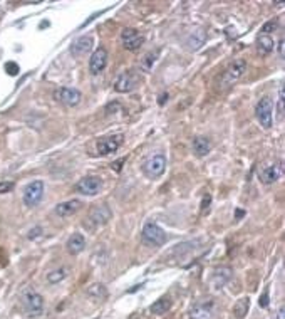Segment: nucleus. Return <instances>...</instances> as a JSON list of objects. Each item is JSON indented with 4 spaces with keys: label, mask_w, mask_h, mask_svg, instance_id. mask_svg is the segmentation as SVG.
<instances>
[{
    "label": "nucleus",
    "mask_w": 285,
    "mask_h": 319,
    "mask_svg": "<svg viewBox=\"0 0 285 319\" xmlns=\"http://www.w3.org/2000/svg\"><path fill=\"white\" fill-rule=\"evenodd\" d=\"M282 172H284V167L282 163H277V165H270V167L263 168L260 172V180L263 181L265 185H272L282 177Z\"/></svg>",
    "instance_id": "16"
},
{
    "label": "nucleus",
    "mask_w": 285,
    "mask_h": 319,
    "mask_svg": "<svg viewBox=\"0 0 285 319\" xmlns=\"http://www.w3.org/2000/svg\"><path fill=\"white\" fill-rule=\"evenodd\" d=\"M91 47H93V37L84 35L74 40L71 45V52L74 56H81V54H86L88 51H91Z\"/></svg>",
    "instance_id": "20"
},
{
    "label": "nucleus",
    "mask_w": 285,
    "mask_h": 319,
    "mask_svg": "<svg viewBox=\"0 0 285 319\" xmlns=\"http://www.w3.org/2000/svg\"><path fill=\"white\" fill-rule=\"evenodd\" d=\"M279 29V24H277V20H270V22H267L265 26L262 27V32L260 34H268V32H274V31H277Z\"/></svg>",
    "instance_id": "27"
},
{
    "label": "nucleus",
    "mask_w": 285,
    "mask_h": 319,
    "mask_svg": "<svg viewBox=\"0 0 285 319\" xmlns=\"http://www.w3.org/2000/svg\"><path fill=\"white\" fill-rule=\"evenodd\" d=\"M106 64H107V51L104 47H99L97 51L93 52L89 59V71L93 76H99L102 71L106 69Z\"/></svg>",
    "instance_id": "13"
},
{
    "label": "nucleus",
    "mask_w": 285,
    "mask_h": 319,
    "mask_svg": "<svg viewBox=\"0 0 285 319\" xmlns=\"http://www.w3.org/2000/svg\"><path fill=\"white\" fill-rule=\"evenodd\" d=\"M284 105H285V91H284V86H282V89H280V93H279V116L280 118H284Z\"/></svg>",
    "instance_id": "29"
},
{
    "label": "nucleus",
    "mask_w": 285,
    "mask_h": 319,
    "mask_svg": "<svg viewBox=\"0 0 285 319\" xmlns=\"http://www.w3.org/2000/svg\"><path fill=\"white\" fill-rule=\"evenodd\" d=\"M15 183L14 181H0V193H7L14 190Z\"/></svg>",
    "instance_id": "31"
},
{
    "label": "nucleus",
    "mask_w": 285,
    "mask_h": 319,
    "mask_svg": "<svg viewBox=\"0 0 285 319\" xmlns=\"http://www.w3.org/2000/svg\"><path fill=\"white\" fill-rule=\"evenodd\" d=\"M54 99L61 105L76 106L81 101V93L74 88H59L57 91H54Z\"/></svg>",
    "instance_id": "12"
},
{
    "label": "nucleus",
    "mask_w": 285,
    "mask_h": 319,
    "mask_svg": "<svg viewBox=\"0 0 285 319\" xmlns=\"http://www.w3.org/2000/svg\"><path fill=\"white\" fill-rule=\"evenodd\" d=\"M5 71H7V74H10V76H17V74H19V66L15 64V62H7Z\"/></svg>",
    "instance_id": "30"
},
{
    "label": "nucleus",
    "mask_w": 285,
    "mask_h": 319,
    "mask_svg": "<svg viewBox=\"0 0 285 319\" xmlns=\"http://www.w3.org/2000/svg\"><path fill=\"white\" fill-rule=\"evenodd\" d=\"M205 42H206V32L203 31V29H198V31H195L193 34L188 35L187 49L188 51H198V49H200Z\"/></svg>",
    "instance_id": "19"
},
{
    "label": "nucleus",
    "mask_w": 285,
    "mask_h": 319,
    "mask_svg": "<svg viewBox=\"0 0 285 319\" xmlns=\"http://www.w3.org/2000/svg\"><path fill=\"white\" fill-rule=\"evenodd\" d=\"M65 247H67L69 254H79V252L84 250L86 247V239L82 234H72L71 237H69L67 244H65Z\"/></svg>",
    "instance_id": "21"
},
{
    "label": "nucleus",
    "mask_w": 285,
    "mask_h": 319,
    "mask_svg": "<svg viewBox=\"0 0 285 319\" xmlns=\"http://www.w3.org/2000/svg\"><path fill=\"white\" fill-rule=\"evenodd\" d=\"M169 308H171V297H169V296H163V297H159L158 301L153 302L151 313L156 314V316H161V314L168 313Z\"/></svg>",
    "instance_id": "24"
},
{
    "label": "nucleus",
    "mask_w": 285,
    "mask_h": 319,
    "mask_svg": "<svg viewBox=\"0 0 285 319\" xmlns=\"http://www.w3.org/2000/svg\"><path fill=\"white\" fill-rule=\"evenodd\" d=\"M141 237H143V242L151 247H161V246H164L168 240L166 232L161 229L158 223H153V222H148L146 225L143 227Z\"/></svg>",
    "instance_id": "1"
},
{
    "label": "nucleus",
    "mask_w": 285,
    "mask_h": 319,
    "mask_svg": "<svg viewBox=\"0 0 285 319\" xmlns=\"http://www.w3.org/2000/svg\"><path fill=\"white\" fill-rule=\"evenodd\" d=\"M121 44L126 51L136 52L138 49H141V45L144 44V37L139 34L136 29L126 27V29H123V32H121Z\"/></svg>",
    "instance_id": "9"
},
{
    "label": "nucleus",
    "mask_w": 285,
    "mask_h": 319,
    "mask_svg": "<svg viewBox=\"0 0 285 319\" xmlns=\"http://www.w3.org/2000/svg\"><path fill=\"white\" fill-rule=\"evenodd\" d=\"M249 306H250V299H249V297H242V299H238L237 302H235V306H233L235 318H238V319L245 318L247 313H249Z\"/></svg>",
    "instance_id": "25"
},
{
    "label": "nucleus",
    "mask_w": 285,
    "mask_h": 319,
    "mask_svg": "<svg viewBox=\"0 0 285 319\" xmlns=\"http://www.w3.org/2000/svg\"><path fill=\"white\" fill-rule=\"evenodd\" d=\"M156 57H158V52H151V54H148V56L144 57V61H143L144 69H151V66L155 64Z\"/></svg>",
    "instance_id": "28"
},
{
    "label": "nucleus",
    "mask_w": 285,
    "mask_h": 319,
    "mask_svg": "<svg viewBox=\"0 0 285 319\" xmlns=\"http://www.w3.org/2000/svg\"><path fill=\"white\" fill-rule=\"evenodd\" d=\"M20 302H22L24 313H26L29 318H37L42 314L44 299H42V296H39L35 291H26L22 294V297H20Z\"/></svg>",
    "instance_id": "2"
},
{
    "label": "nucleus",
    "mask_w": 285,
    "mask_h": 319,
    "mask_svg": "<svg viewBox=\"0 0 285 319\" xmlns=\"http://www.w3.org/2000/svg\"><path fill=\"white\" fill-rule=\"evenodd\" d=\"M82 207V204L79 200H69V202H61V204L56 205V209H54V212L56 215H59V217H71L74 215Z\"/></svg>",
    "instance_id": "17"
},
{
    "label": "nucleus",
    "mask_w": 285,
    "mask_h": 319,
    "mask_svg": "<svg viewBox=\"0 0 285 319\" xmlns=\"http://www.w3.org/2000/svg\"><path fill=\"white\" fill-rule=\"evenodd\" d=\"M129 319H143V318L139 316V314H136V313H134V314H131V316H129Z\"/></svg>",
    "instance_id": "37"
},
{
    "label": "nucleus",
    "mask_w": 285,
    "mask_h": 319,
    "mask_svg": "<svg viewBox=\"0 0 285 319\" xmlns=\"http://www.w3.org/2000/svg\"><path fill=\"white\" fill-rule=\"evenodd\" d=\"M111 218V209L107 205H96L91 209V212L88 215V218H86L84 223H91V227H99V225H104V223Z\"/></svg>",
    "instance_id": "11"
},
{
    "label": "nucleus",
    "mask_w": 285,
    "mask_h": 319,
    "mask_svg": "<svg viewBox=\"0 0 285 319\" xmlns=\"http://www.w3.org/2000/svg\"><path fill=\"white\" fill-rule=\"evenodd\" d=\"M277 319H285V308H280L277 313Z\"/></svg>",
    "instance_id": "36"
},
{
    "label": "nucleus",
    "mask_w": 285,
    "mask_h": 319,
    "mask_svg": "<svg viewBox=\"0 0 285 319\" xmlns=\"http://www.w3.org/2000/svg\"><path fill=\"white\" fill-rule=\"evenodd\" d=\"M40 232H42V229H40V227H37L35 230H31V232H29V239H35L37 235L40 234Z\"/></svg>",
    "instance_id": "34"
},
{
    "label": "nucleus",
    "mask_w": 285,
    "mask_h": 319,
    "mask_svg": "<svg viewBox=\"0 0 285 319\" xmlns=\"http://www.w3.org/2000/svg\"><path fill=\"white\" fill-rule=\"evenodd\" d=\"M237 212H238V213H237V215H238V217H243V210H242V209H238V210H237Z\"/></svg>",
    "instance_id": "39"
},
{
    "label": "nucleus",
    "mask_w": 285,
    "mask_h": 319,
    "mask_svg": "<svg viewBox=\"0 0 285 319\" xmlns=\"http://www.w3.org/2000/svg\"><path fill=\"white\" fill-rule=\"evenodd\" d=\"M258 304H260V308H263V309L268 308V292H267V291L262 294V297H260Z\"/></svg>",
    "instance_id": "33"
},
{
    "label": "nucleus",
    "mask_w": 285,
    "mask_h": 319,
    "mask_svg": "<svg viewBox=\"0 0 285 319\" xmlns=\"http://www.w3.org/2000/svg\"><path fill=\"white\" fill-rule=\"evenodd\" d=\"M213 311H215L213 301L198 302L196 306H193L190 316H191L193 319H213Z\"/></svg>",
    "instance_id": "15"
},
{
    "label": "nucleus",
    "mask_w": 285,
    "mask_h": 319,
    "mask_svg": "<svg viewBox=\"0 0 285 319\" xmlns=\"http://www.w3.org/2000/svg\"><path fill=\"white\" fill-rule=\"evenodd\" d=\"M230 279H232V269H228V267L215 269L213 274H212V279H210V283H212V289L213 291H220L222 287H225V285L228 284Z\"/></svg>",
    "instance_id": "14"
},
{
    "label": "nucleus",
    "mask_w": 285,
    "mask_h": 319,
    "mask_svg": "<svg viewBox=\"0 0 285 319\" xmlns=\"http://www.w3.org/2000/svg\"><path fill=\"white\" fill-rule=\"evenodd\" d=\"M285 40L284 39H280V42H279V54H280V57H284V54H285Z\"/></svg>",
    "instance_id": "35"
},
{
    "label": "nucleus",
    "mask_w": 285,
    "mask_h": 319,
    "mask_svg": "<svg viewBox=\"0 0 285 319\" xmlns=\"http://www.w3.org/2000/svg\"><path fill=\"white\" fill-rule=\"evenodd\" d=\"M123 142H125V136L123 135H113V136H106L101 138L96 144L99 155H111V153H116L121 148Z\"/></svg>",
    "instance_id": "10"
},
{
    "label": "nucleus",
    "mask_w": 285,
    "mask_h": 319,
    "mask_svg": "<svg viewBox=\"0 0 285 319\" xmlns=\"http://www.w3.org/2000/svg\"><path fill=\"white\" fill-rule=\"evenodd\" d=\"M139 74L134 69H127V71L121 72L114 81V91L118 93H131L133 89L138 88L139 84Z\"/></svg>",
    "instance_id": "6"
},
{
    "label": "nucleus",
    "mask_w": 285,
    "mask_h": 319,
    "mask_svg": "<svg viewBox=\"0 0 285 319\" xmlns=\"http://www.w3.org/2000/svg\"><path fill=\"white\" fill-rule=\"evenodd\" d=\"M76 190L79 193H82V195H89V197L97 195L102 190V180L96 175H88L77 181Z\"/></svg>",
    "instance_id": "8"
},
{
    "label": "nucleus",
    "mask_w": 285,
    "mask_h": 319,
    "mask_svg": "<svg viewBox=\"0 0 285 319\" xmlns=\"http://www.w3.org/2000/svg\"><path fill=\"white\" fill-rule=\"evenodd\" d=\"M86 296L94 302H102L107 297V287L104 284H93L88 287Z\"/></svg>",
    "instance_id": "22"
},
{
    "label": "nucleus",
    "mask_w": 285,
    "mask_h": 319,
    "mask_svg": "<svg viewBox=\"0 0 285 319\" xmlns=\"http://www.w3.org/2000/svg\"><path fill=\"white\" fill-rule=\"evenodd\" d=\"M44 181L42 180H34L31 181L29 185H26L24 188V195H22V200L24 204L27 207H37L42 202V197H44Z\"/></svg>",
    "instance_id": "5"
},
{
    "label": "nucleus",
    "mask_w": 285,
    "mask_h": 319,
    "mask_svg": "<svg viewBox=\"0 0 285 319\" xmlns=\"http://www.w3.org/2000/svg\"><path fill=\"white\" fill-rule=\"evenodd\" d=\"M272 111H274V103L268 96H263L255 106V116H257L258 123L262 124L263 128H270L272 123H274V118H272Z\"/></svg>",
    "instance_id": "7"
},
{
    "label": "nucleus",
    "mask_w": 285,
    "mask_h": 319,
    "mask_svg": "<svg viewBox=\"0 0 285 319\" xmlns=\"http://www.w3.org/2000/svg\"><path fill=\"white\" fill-rule=\"evenodd\" d=\"M212 151V142L205 136H196L193 140V153L198 156V158H203L208 153Z\"/></svg>",
    "instance_id": "18"
},
{
    "label": "nucleus",
    "mask_w": 285,
    "mask_h": 319,
    "mask_svg": "<svg viewBox=\"0 0 285 319\" xmlns=\"http://www.w3.org/2000/svg\"><path fill=\"white\" fill-rule=\"evenodd\" d=\"M247 71V61L245 59H235L233 62H230L228 68L225 69L222 79H220V86L222 88H226V86H232L235 81H238L242 77V74Z\"/></svg>",
    "instance_id": "4"
},
{
    "label": "nucleus",
    "mask_w": 285,
    "mask_h": 319,
    "mask_svg": "<svg viewBox=\"0 0 285 319\" xmlns=\"http://www.w3.org/2000/svg\"><path fill=\"white\" fill-rule=\"evenodd\" d=\"M65 279V269H56V271L47 274V283L49 284H59L61 281Z\"/></svg>",
    "instance_id": "26"
},
{
    "label": "nucleus",
    "mask_w": 285,
    "mask_h": 319,
    "mask_svg": "<svg viewBox=\"0 0 285 319\" xmlns=\"http://www.w3.org/2000/svg\"><path fill=\"white\" fill-rule=\"evenodd\" d=\"M166 99H168V94H164V96H163V98H161V99H159V105H163V103H164V101H166Z\"/></svg>",
    "instance_id": "38"
},
{
    "label": "nucleus",
    "mask_w": 285,
    "mask_h": 319,
    "mask_svg": "<svg viewBox=\"0 0 285 319\" xmlns=\"http://www.w3.org/2000/svg\"><path fill=\"white\" fill-rule=\"evenodd\" d=\"M164 170H166V158L164 155H153L143 163V173L144 177H148L150 180H158L159 177H163Z\"/></svg>",
    "instance_id": "3"
},
{
    "label": "nucleus",
    "mask_w": 285,
    "mask_h": 319,
    "mask_svg": "<svg viewBox=\"0 0 285 319\" xmlns=\"http://www.w3.org/2000/svg\"><path fill=\"white\" fill-rule=\"evenodd\" d=\"M274 39H272L270 35H265V34H260L258 39H257V51L260 56H267V54H270L274 51Z\"/></svg>",
    "instance_id": "23"
},
{
    "label": "nucleus",
    "mask_w": 285,
    "mask_h": 319,
    "mask_svg": "<svg viewBox=\"0 0 285 319\" xmlns=\"http://www.w3.org/2000/svg\"><path fill=\"white\" fill-rule=\"evenodd\" d=\"M212 205V195H205L203 200H201V212L206 213V209Z\"/></svg>",
    "instance_id": "32"
}]
</instances>
